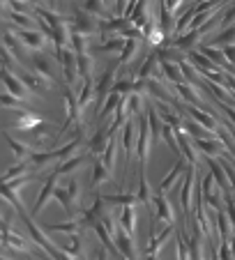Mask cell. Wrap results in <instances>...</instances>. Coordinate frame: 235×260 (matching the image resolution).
<instances>
[{"label":"cell","instance_id":"603a6c76","mask_svg":"<svg viewBox=\"0 0 235 260\" xmlns=\"http://www.w3.org/2000/svg\"><path fill=\"white\" fill-rule=\"evenodd\" d=\"M185 113L189 115L191 120H196L198 124H203L205 129H212V132H217V127H219V118H217L215 113H208V111L198 108V106H191V104H185Z\"/></svg>","mask_w":235,"mask_h":260},{"label":"cell","instance_id":"9f6ffc18","mask_svg":"<svg viewBox=\"0 0 235 260\" xmlns=\"http://www.w3.org/2000/svg\"><path fill=\"white\" fill-rule=\"evenodd\" d=\"M233 23H235V3L221 12V28H228V25H233Z\"/></svg>","mask_w":235,"mask_h":260},{"label":"cell","instance_id":"4fadbf2b","mask_svg":"<svg viewBox=\"0 0 235 260\" xmlns=\"http://www.w3.org/2000/svg\"><path fill=\"white\" fill-rule=\"evenodd\" d=\"M108 138H111V122H102L97 129H95V134L88 138V143H85V150L88 152H93L95 157H99V154L106 150L108 145Z\"/></svg>","mask_w":235,"mask_h":260},{"label":"cell","instance_id":"f1b7e54d","mask_svg":"<svg viewBox=\"0 0 235 260\" xmlns=\"http://www.w3.org/2000/svg\"><path fill=\"white\" fill-rule=\"evenodd\" d=\"M201 44L219 46V49H224V46H228V44H235V23L228 25V28H221L219 32L212 35V37H208V40H203Z\"/></svg>","mask_w":235,"mask_h":260},{"label":"cell","instance_id":"44dd1931","mask_svg":"<svg viewBox=\"0 0 235 260\" xmlns=\"http://www.w3.org/2000/svg\"><path fill=\"white\" fill-rule=\"evenodd\" d=\"M152 205H155V219L162 221V223H175V212H173L171 203H168L166 193L164 191H155L152 196Z\"/></svg>","mask_w":235,"mask_h":260},{"label":"cell","instance_id":"ffe728a7","mask_svg":"<svg viewBox=\"0 0 235 260\" xmlns=\"http://www.w3.org/2000/svg\"><path fill=\"white\" fill-rule=\"evenodd\" d=\"M115 244L123 253V258H138V249H136V235L127 233L120 223H118V231H115Z\"/></svg>","mask_w":235,"mask_h":260},{"label":"cell","instance_id":"6da1fadb","mask_svg":"<svg viewBox=\"0 0 235 260\" xmlns=\"http://www.w3.org/2000/svg\"><path fill=\"white\" fill-rule=\"evenodd\" d=\"M21 221H23V226H25V231H28V235H30V240L35 242L37 246H42V249L46 251V253L51 255V258H69L67 253H65V249H58V246L53 244V242L46 237V231L42 226L37 228V223L33 221V216H30V212H21Z\"/></svg>","mask_w":235,"mask_h":260},{"label":"cell","instance_id":"7a4b0ae2","mask_svg":"<svg viewBox=\"0 0 235 260\" xmlns=\"http://www.w3.org/2000/svg\"><path fill=\"white\" fill-rule=\"evenodd\" d=\"M196 182H198V166L189 164L187 173L182 175V189H180V207L185 212V216L189 219L191 212H194V189Z\"/></svg>","mask_w":235,"mask_h":260},{"label":"cell","instance_id":"ba28073f","mask_svg":"<svg viewBox=\"0 0 235 260\" xmlns=\"http://www.w3.org/2000/svg\"><path fill=\"white\" fill-rule=\"evenodd\" d=\"M67 23L72 30L76 32H83V35H95L97 32V25H99V19L90 12H85L83 7H76L72 14L67 16Z\"/></svg>","mask_w":235,"mask_h":260},{"label":"cell","instance_id":"83f0119b","mask_svg":"<svg viewBox=\"0 0 235 260\" xmlns=\"http://www.w3.org/2000/svg\"><path fill=\"white\" fill-rule=\"evenodd\" d=\"M123 97H125V94L113 92V90L108 92V97L104 99L102 108H99V113H97V124H102V122H106V120H111V118H113V113H115V108L120 106Z\"/></svg>","mask_w":235,"mask_h":260},{"label":"cell","instance_id":"ee69618b","mask_svg":"<svg viewBox=\"0 0 235 260\" xmlns=\"http://www.w3.org/2000/svg\"><path fill=\"white\" fill-rule=\"evenodd\" d=\"M76 62H78V76H81V81L93 79V72H95V58L93 55L90 53H78Z\"/></svg>","mask_w":235,"mask_h":260},{"label":"cell","instance_id":"5b68a950","mask_svg":"<svg viewBox=\"0 0 235 260\" xmlns=\"http://www.w3.org/2000/svg\"><path fill=\"white\" fill-rule=\"evenodd\" d=\"M138 138H136V159H138V166H145L148 161V154H150V147L155 145L152 141V132H150V122H148V115L143 111L138 115Z\"/></svg>","mask_w":235,"mask_h":260},{"label":"cell","instance_id":"30bf717a","mask_svg":"<svg viewBox=\"0 0 235 260\" xmlns=\"http://www.w3.org/2000/svg\"><path fill=\"white\" fill-rule=\"evenodd\" d=\"M138 129V120L136 118H127V122L120 129V145L125 152V164L132 166V157H136V141H134V132Z\"/></svg>","mask_w":235,"mask_h":260},{"label":"cell","instance_id":"db71d44e","mask_svg":"<svg viewBox=\"0 0 235 260\" xmlns=\"http://www.w3.org/2000/svg\"><path fill=\"white\" fill-rule=\"evenodd\" d=\"M65 187H67V191H69V196H72L74 203H81V196H83V191H81V184H78L76 177H69Z\"/></svg>","mask_w":235,"mask_h":260},{"label":"cell","instance_id":"8d00e7d4","mask_svg":"<svg viewBox=\"0 0 235 260\" xmlns=\"http://www.w3.org/2000/svg\"><path fill=\"white\" fill-rule=\"evenodd\" d=\"M182 129H185V132L189 134L191 138H215V136H219L217 132H212V129H205L203 124H198L196 120H191V118H187V120H185Z\"/></svg>","mask_w":235,"mask_h":260},{"label":"cell","instance_id":"c3c4849f","mask_svg":"<svg viewBox=\"0 0 235 260\" xmlns=\"http://www.w3.org/2000/svg\"><path fill=\"white\" fill-rule=\"evenodd\" d=\"M69 244L63 246L65 253L69 255V258H83L85 255V249H83V237H81V233H76V235H69Z\"/></svg>","mask_w":235,"mask_h":260},{"label":"cell","instance_id":"d6a6232c","mask_svg":"<svg viewBox=\"0 0 235 260\" xmlns=\"http://www.w3.org/2000/svg\"><path fill=\"white\" fill-rule=\"evenodd\" d=\"M125 106H127L129 118H138V115L145 111V97H143V92L125 94Z\"/></svg>","mask_w":235,"mask_h":260},{"label":"cell","instance_id":"836d02e7","mask_svg":"<svg viewBox=\"0 0 235 260\" xmlns=\"http://www.w3.org/2000/svg\"><path fill=\"white\" fill-rule=\"evenodd\" d=\"M5 21H10L16 28H30V30H39L37 28V19H33L30 14H21V12H12L5 10Z\"/></svg>","mask_w":235,"mask_h":260},{"label":"cell","instance_id":"b9f144b4","mask_svg":"<svg viewBox=\"0 0 235 260\" xmlns=\"http://www.w3.org/2000/svg\"><path fill=\"white\" fill-rule=\"evenodd\" d=\"M99 196L106 201V205H134V203H138V196L136 193H125V191H120V193H99Z\"/></svg>","mask_w":235,"mask_h":260},{"label":"cell","instance_id":"8fae6325","mask_svg":"<svg viewBox=\"0 0 235 260\" xmlns=\"http://www.w3.org/2000/svg\"><path fill=\"white\" fill-rule=\"evenodd\" d=\"M3 46H5L21 64H28V67L33 64V55H28V46H25L10 28H5V32H3Z\"/></svg>","mask_w":235,"mask_h":260},{"label":"cell","instance_id":"4dcf8cb0","mask_svg":"<svg viewBox=\"0 0 235 260\" xmlns=\"http://www.w3.org/2000/svg\"><path fill=\"white\" fill-rule=\"evenodd\" d=\"M187 60H189V62L198 69V74H205V72H215V69H219L205 53H201L198 49H191L189 53H187Z\"/></svg>","mask_w":235,"mask_h":260},{"label":"cell","instance_id":"6f0895ef","mask_svg":"<svg viewBox=\"0 0 235 260\" xmlns=\"http://www.w3.org/2000/svg\"><path fill=\"white\" fill-rule=\"evenodd\" d=\"M99 221H102V223H104V228H106V231L111 233L113 237H115V231H118V223H115V219H113V216L108 214V212H104V214H102V219H99Z\"/></svg>","mask_w":235,"mask_h":260},{"label":"cell","instance_id":"4316f807","mask_svg":"<svg viewBox=\"0 0 235 260\" xmlns=\"http://www.w3.org/2000/svg\"><path fill=\"white\" fill-rule=\"evenodd\" d=\"M93 173H90V189L93 191H97L102 184H106V182H111L113 173L106 168V164L102 161V157H95V164H93Z\"/></svg>","mask_w":235,"mask_h":260},{"label":"cell","instance_id":"e575fe53","mask_svg":"<svg viewBox=\"0 0 235 260\" xmlns=\"http://www.w3.org/2000/svg\"><path fill=\"white\" fill-rule=\"evenodd\" d=\"M138 203H143V205H152V189L150 184H148V177H145V166H138Z\"/></svg>","mask_w":235,"mask_h":260},{"label":"cell","instance_id":"f907efd6","mask_svg":"<svg viewBox=\"0 0 235 260\" xmlns=\"http://www.w3.org/2000/svg\"><path fill=\"white\" fill-rule=\"evenodd\" d=\"M180 69H182V76H185V81H187V83L196 85V88H201L203 79H201V76H198V69H196L194 64L189 62V60H182V62H180Z\"/></svg>","mask_w":235,"mask_h":260},{"label":"cell","instance_id":"5bb4252c","mask_svg":"<svg viewBox=\"0 0 235 260\" xmlns=\"http://www.w3.org/2000/svg\"><path fill=\"white\" fill-rule=\"evenodd\" d=\"M173 90H175L178 97H180L185 104L198 106V108H203V111H208V113H215V111H212V108L205 104V99H203L201 94L196 92V85H191V83H187V81H182V83H175V85H173ZM215 115H217V113H215Z\"/></svg>","mask_w":235,"mask_h":260},{"label":"cell","instance_id":"816d5d0a","mask_svg":"<svg viewBox=\"0 0 235 260\" xmlns=\"http://www.w3.org/2000/svg\"><path fill=\"white\" fill-rule=\"evenodd\" d=\"M25 99H19L16 97V94H12V92H3V108H5V111H28V108H25Z\"/></svg>","mask_w":235,"mask_h":260},{"label":"cell","instance_id":"f5cc1de1","mask_svg":"<svg viewBox=\"0 0 235 260\" xmlns=\"http://www.w3.org/2000/svg\"><path fill=\"white\" fill-rule=\"evenodd\" d=\"M194 14H196V7L189 5L187 12H182V14L178 16L175 19V35H182L185 30H189V23H191V19H194Z\"/></svg>","mask_w":235,"mask_h":260},{"label":"cell","instance_id":"11a10c76","mask_svg":"<svg viewBox=\"0 0 235 260\" xmlns=\"http://www.w3.org/2000/svg\"><path fill=\"white\" fill-rule=\"evenodd\" d=\"M113 92H120V94H129V92H134V79L129 81V79H118L115 83H113Z\"/></svg>","mask_w":235,"mask_h":260},{"label":"cell","instance_id":"9c48e42d","mask_svg":"<svg viewBox=\"0 0 235 260\" xmlns=\"http://www.w3.org/2000/svg\"><path fill=\"white\" fill-rule=\"evenodd\" d=\"M5 28H10L12 32L19 37L21 42H23L25 46H28L30 51H44L46 42H49V37H46L42 30H30V28H16V25H12L10 21H5Z\"/></svg>","mask_w":235,"mask_h":260},{"label":"cell","instance_id":"681fc988","mask_svg":"<svg viewBox=\"0 0 235 260\" xmlns=\"http://www.w3.org/2000/svg\"><path fill=\"white\" fill-rule=\"evenodd\" d=\"M55 201L63 205V210L67 212V216L69 219H74L76 216V212H74V201H72V196H69V191H67V187H55Z\"/></svg>","mask_w":235,"mask_h":260},{"label":"cell","instance_id":"60d3db41","mask_svg":"<svg viewBox=\"0 0 235 260\" xmlns=\"http://www.w3.org/2000/svg\"><path fill=\"white\" fill-rule=\"evenodd\" d=\"M3 136H5V143L10 145V150H12V154H14V157H19V159H28L30 154H33V150H30V147L25 145V143L16 141V138L12 136L10 132H5Z\"/></svg>","mask_w":235,"mask_h":260},{"label":"cell","instance_id":"f6af8a7d","mask_svg":"<svg viewBox=\"0 0 235 260\" xmlns=\"http://www.w3.org/2000/svg\"><path fill=\"white\" fill-rule=\"evenodd\" d=\"M81 7H83L85 12H90V14H95L97 19H108V16H111V10L106 7L104 0H83Z\"/></svg>","mask_w":235,"mask_h":260},{"label":"cell","instance_id":"8992f818","mask_svg":"<svg viewBox=\"0 0 235 260\" xmlns=\"http://www.w3.org/2000/svg\"><path fill=\"white\" fill-rule=\"evenodd\" d=\"M30 67L37 74L51 79L53 83H63L58 76L60 64H58V60H55V55H49V53H44V51H33V64H30Z\"/></svg>","mask_w":235,"mask_h":260},{"label":"cell","instance_id":"ac0fdd59","mask_svg":"<svg viewBox=\"0 0 235 260\" xmlns=\"http://www.w3.org/2000/svg\"><path fill=\"white\" fill-rule=\"evenodd\" d=\"M132 21L127 16H108V19H99L97 25V35H125L132 28Z\"/></svg>","mask_w":235,"mask_h":260},{"label":"cell","instance_id":"52a82bcc","mask_svg":"<svg viewBox=\"0 0 235 260\" xmlns=\"http://www.w3.org/2000/svg\"><path fill=\"white\" fill-rule=\"evenodd\" d=\"M201 189H203V198H205V203L212 207V210H224L226 207V203H224V198H226V193H224V189L217 184V180H215V175L212 173H208V175H203L201 177Z\"/></svg>","mask_w":235,"mask_h":260},{"label":"cell","instance_id":"d4e9b609","mask_svg":"<svg viewBox=\"0 0 235 260\" xmlns=\"http://www.w3.org/2000/svg\"><path fill=\"white\" fill-rule=\"evenodd\" d=\"M42 228H44L46 233H65V235H76V233H83L85 221L81 219V216H74L72 221H65V223H42Z\"/></svg>","mask_w":235,"mask_h":260},{"label":"cell","instance_id":"680465c9","mask_svg":"<svg viewBox=\"0 0 235 260\" xmlns=\"http://www.w3.org/2000/svg\"><path fill=\"white\" fill-rule=\"evenodd\" d=\"M159 5L164 7V10H168L171 14H175L178 12V7L182 5V0H159Z\"/></svg>","mask_w":235,"mask_h":260},{"label":"cell","instance_id":"74e56055","mask_svg":"<svg viewBox=\"0 0 235 260\" xmlns=\"http://www.w3.org/2000/svg\"><path fill=\"white\" fill-rule=\"evenodd\" d=\"M138 49H141V42H138V37H127V42H125V49L120 51V55H118V58H120V64H123V67H127V64L138 55Z\"/></svg>","mask_w":235,"mask_h":260},{"label":"cell","instance_id":"d6986e66","mask_svg":"<svg viewBox=\"0 0 235 260\" xmlns=\"http://www.w3.org/2000/svg\"><path fill=\"white\" fill-rule=\"evenodd\" d=\"M173 235H175V223H166V228H164L162 233H150V244H148V249L143 251V255H148V258H157L159 251H162V246L166 244Z\"/></svg>","mask_w":235,"mask_h":260},{"label":"cell","instance_id":"1f68e13d","mask_svg":"<svg viewBox=\"0 0 235 260\" xmlns=\"http://www.w3.org/2000/svg\"><path fill=\"white\" fill-rule=\"evenodd\" d=\"M28 159L35 166V171H44L46 166H51L53 161H58V154H55V150H35Z\"/></svg>","mask_w":235,"mask_h":260},{"label":"cell","instance_id":"2e32d148","mask_svg":"<svg viewBox=\"0 0 235 260\" xmlns=\"http://www.w3.org/2000/svg\"><path fill=\"white\" fill-rule=\"evenodd\" d=\"M19 79L28 85L33 94H46L55 85L51 79H46V76H42V74H37V72H28V69H23V72L19 74Z\"/></svg>","mask_w":235,"mask_h":260},{"label":"cell","instance_id":"be15d7a7","mask_svg":"<svg viewBox=\"0 0 235 260\" xmlns=\"http://www.w3.org/2000/svg\"><path fill=\"white\" fill-rule=\"evenodd\" d=\"M104 3H106V7L111 12H115V0H104Z\"/></svg>","mask_w":235,"mask_h":260},{"label":"cell","instance_id":"94428289","mask_svg":"<svg viewBox=\"0 0 235 260\" xmlns=\"http://www.w3.org/2000/svg\"><path fill=\"white\" fill-rule=\"evenodd\" d=\"M127 10V0H115V16H123Z\"/></svg>","mask_w":235,"mask_h":260},{"label":"cell","instance_id":"cb8c5ba5","mask_svg":"<svg viewBox=\"0 0 235 260\" xmlns=\"http://www.w3.org/2000/svg\"><path fill=\"white\" fill-rule=\"evenodd\" d=\"M90 159H95V154L85 150L83 154H74V157L65 159V161H58V166H55L53 171L58 173V175H69V173L78 171V168H81V166H85V164H88Z\"/></svg>","mask_w":235,"mask_h":260},{"label":"cell","instance_id":"3957f363","mask_svg":"<svg viewBox=\"0 0 235 260\" xmlns=\"http://www.w3.org/2000/svg\"><path fill=\"white\" fill-rule=\"evenodd\" d=\"M118 67H123L120 64V58L111 60V62H106V67H104V74L97 79V83H95V111H99L104 104V99L108 97V92H111L113 88V76H115Z\"/></svg>","mask_w":235,"mask_h":260},{"label":"cell","instance_id":"f546056e","mask_svg":"<svg viewBox=\"0 0 235 260\" xmlns=\"http://www.w3.org/2000/svg\"><path fill=\"white\" fill-rule=\"evenodd\" d=\"M125 42H127L125 35H108L102 44L95 46V53H120L125 49Z\"/></svg>","mask_w":235,"mask_h":260},{"label":"cell","instance_id":"9a60e30c","mask_svg":"<svg viewBox=\"0 0 235 260\" xmlns=\"http://www.w3.org/2000/svg\"><path fill=\"white\" fill-rule=\"evenodd\" d=\"M166 42H168V44H173L175 49H180V51H185V53H189L191 49H198V46H201L203 35H201V30L189 28V30H185L182 35H173V37H168Z\"/></svg>","mask_w":235,"mask_h":260},{"label":"cell","instance_id":"7dc6e473","mask_svg":"<svg viewBox=\"0 0 235 260\" xmlns=\"http://www.w3.org/2000/svg\"><path fill=\"white\" fill-rule=\"evenodd\" d=\"M69 46H72L76 53H88L90 51V35L72 30V35H69Z\"/></svg>","mask_w":235,"mask_h":260},{"label":"cell","instance_id":"bcb514c9","mask_svg":"<svg viewBox=\"0 0 235 260\" xmlns=\"http://www.w3.org/2000/svg\"><path fill=\"white\" fill-rule=\"evenodd\" d=\"M39 122H42V120H39L37 113H33V111H21V115H19V120L14 122V127L19 129V132H30V129L37 127Z\"/></svg>","mask_w":235,"mask_h":260},{"label":"cell","instance_id":"f35d334b","mask_svg":"<svg viewBox=\"0 0 235 260\" xmlns=\"http://www.w3.org/2000/svg\"><path fill=\"white\" fill-rule=\"evenodd\" d=\"M93 102H95V81L83 79L81 92H78V108H81V113H85V108H88Z\"/></svg>","mask_w":235,"mask_h":260},{"label":"cell","instance_id":"277c9868","mask_svg":"<svg viewBox=\"0 0 235 260\" xmlns=\"http://www.w3.org/2000/svg\"><path fill=\"white\" fill-rule=\"evenodd\" d=\"M53 55H55V60H58V64H60V72L65 74L63 81L67 85H74L76 83V79H81V76H78V62H76L78 53L72 49V46H65V49H55Z\"/></svg>","mask_w":235,"mask_h":260},{"label":"cell","instance_id":"7bdbcfd3","mask_svg":"<svg viewBox=\"0 0 235 260\" xmlns=\"http://www.w3.org/2000/svg\"><path fill=\"white\" fill-rule=\"evenodd\" d=\"M33 171H35V166L30 164V159H21V164L5 168V173H3V182H10V180H14V177L25 175V173H33Z\"/></svg>","mask_w":235,"mask_h":260},{"label":"cell","instance_id":"91938a15","mask_svg":"<svg viewBox=\"0 0 235 260\" xmlns=\"http://www.w3.org/2000/svg\"><path fill=\"white\" fill-rule=\"evenodd\" d=\"M224 53H226V58H228V62L235 67V44H228V46H224Z\"/></svg>","mask_w":235,"mask_h":260},{"label":"cell","instance_id":"e0dca14e","mask_svg":"<svg viewBox=\"0 0 235 260\" xmlns=\"http://www.w3.org/2000/svg\"><path fill=\"white\" fill-rule=\"evenodd\" d=\"M3 85H5L7 92L16 94L19 99H25V102H30V97H33L30 88L19 79V74L10 72V69H5V67H3Z\"/></svg>","mask_w":235,"mask_h":260},{"label":"cell","instance_id":"d590c367","mask_svg":"<svg viewBox=\"0 0 235 260\" xmlns=\"http://www.w3.org/2000/svg\"><path fill=\"white\" fill-rule=\"evenodd\" d=\"M120 226L125 228L127 233L136 235V203L134 205H123V212H120Z\"/></svg>","mask_w":235,"mask_h":260},{"label":"cell","instance_id":"6125c7cd","mask_svg":"<svg viewBox=\"0 0 235 260\" xmlns=\"http://www.w3.org/2000/svg\"><path fill=\"white\" fill-rule=\"evenodd\" d=\"M228 244H230V255H233V258H235V231H233V235H230Z\"/></svg>","mask_w":235,"mask_h":260},{"label":"cell","instance_id":"7c38bea8","mask_svg":"<svg viewBox=\"0 0 235 260\" xmlns=\"http://www.w3.org/2000/svg\"><path fill=\"white\" fill-rule=\"evenodd\" d=\"M58 177L60 175L55 171H51V175L44 177V184H42V191H39V196H37V203H35L33 210H30V216H33V219H37V216L42 214V210L46 207V203L55 196V182H58Z\"/></svg>","mask_w":235,"mask_h":260},{"label":"cell","instance_id":"484cf974","mask_svg":"<svg viewBox=\"0 0 235 260\" xmlns=\"http://www.w3.org/2000/svg\"><path fill=\"white\" fill-rule=\"evenodd\" d=\"M104 212H106V201H104L99 193H95V201L90 203L88 207H83V212H81V219L85 221V226H95V223L102 219Z\"/></svg>","mask_w":235,"mask_h":260},{"label":"cell","instance_id":"ab89813d","mask_svg":"<svg viewBox=\"0 0 235 260\" xmlns=\"http://www.w3.org/2000/svg\"><path fill=\"white\" fill-rule=\"evenodd\" d=\"M162 72L166 76L168 83H182L185 76H182V69H180V62H173V60H162Z\"/></svg>","mask_w":235,"mask_h":260},{"label":"cell","instance_id":"7402d4cb","mask_svg":"<svg viewBox=\"0 0 235 260\" xmlns=\"http://www.w3.org/2000/svg\"><path fill=\"white\" fill-rule=\"evenodd\" d=\"M187 166H189V161H187L185 157H178V161L173 164V168L166 173V175H164V180L159 182V189H157V191H164V193L171 191V189L175 187V182L187 173Z\"/></svg>","mask_w":235,"mask_h":260}]
</instances>
